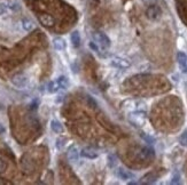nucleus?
<instances>
[{
    "mask_svg": "<svg viewBox=\"0 0 187 185\" xmlns=\"http://www.w3.org/2000/svg\"><path fill=\"white\" fill-rule=\"evenodd\" d=\"M92 37H93V40L94 42L98 44L101 48L103 49H107L110 47V39L103 33V32L100 31H95L92 33Z\"/></svg>",
    "mask_w": 187,
    "mask_h": 185,
    "instance_id": "f257e3e1",
    "label": "nucleus"
},
{
    "mask_svg": "<svg viewBox=\"0 0 187 185\" xmlns=\"http://www.w3.org/2000/svg\"><path fill=\"white\" fill-rule=\"evenodd\" d=\"M129 120L131 123H133L134 126H142L145 121H146V115L141 111H137V112H132L129 115Z\"/></svg>",
    "mask_w": 187,
    "mask_h": 185,
    "instance_id": "f03ea898",
    "label": "nucleus"
},
{
    "mask_svg": "<svg viewBox=\"0 0 187 185\" xmlns=\"http://www.w3.org/2000/svg\"><path fill=\"white\" fill-rule=\"evenodd\" d=\"M12 83L17 88H26V86L29 85V79L24 74L19 73V74H15L12 78Z\"/></svg>",
    "mask_w": 187,
    "mask_h": 185,
    "instance_id": "7ed1b4c3",
    "label": "nucleus"
},
{
    "mask_svg": "<svg viewBox=\"0 0 187 185\" xmlns=\"http://www.w3.org/2000/svg\"><path fill=\"white\" fill-rule=\"evenodd\" d=\"M177 61L178 65L180 68V71L182 73H187V55L182 51H179L177 54Z\"/></svg>",
    "mask_w": 187,
    "mask_h": 185,
    "instance_id": "20e7f679",
    "label": "nucleus"
},
{
    "mask_svg": "<svg viewBox=\"0 0 187 185\" xmlns=\"http://www.w3.org/2000/svg\"><path fill=\"white\" fill-rule=\"evenodd\" d=\"M111 64L114 66L118 68V69H128V68H130V65H131V63H130L128 59L122 57H114L111 59Z\"/></svg>",
    "mask_w": 187,
    "mask_h": 185,
    "instance_id": "39448f33",
    "label": "nucleus"
},
{
    "mask_svg": "<svg viewBox=\"0 0 187 185\" xmlns=\"http://www.w3.org/2000/svg\"><path fill=\"white\" fill-rule=\"evenodd\" d=\"M146 15H147V17L149 19H157L160 16H161V9H160V7L158 6H150L147 9V12H146Z\"/></svg>",
    "mask_w": 187,
    "mask_h": 185,
    "instance_id": "423d86ee",
    "label": "nucleus"
},
{
    "mask_svg": "<svg viewBox=\"0 0 187 185\" xmlns=\"http://www.w3.org/2000/svg\"><path fill=\"white\" fill-rule=\"evenodd\" d=\"M39 21H40V23H41L43 25L47 26V27L53 26L54 23H55V19H53L51 15H48V14H43V15H40V16H39Z\"/></svg>",
    "mask_w": 187,
    "mask_h": 185,
    "instance_id": "0eeeda50",
    "label": "nucleus"
},
{
    "mask_svg": "<svg viewBox=\"0 0 187 185\" xmlns=\"http://www.w3.org/2000/svg\"><path fill=\"white\" fill-rule=\"evenodd\" d=\"M67 157H68V159L70 160V161H77L78 157H79V151H78L76 145H72V146L69 147Z\"/></svg>",
    "mask_w": 187,
    "mask_h": 185,
    "instance_id": "6e6552de",
    "label": "nucleus"
},
{
    "mask_svg": "<svg viewBox=\"0 0 187 185\" xmlns=\"http://www.w3.org/2000/svg\"><path fill=\"white\" fill-rule=\"evenodd\" d=\"M80 155L84 157V158H87V159H95L98 157V153L92 147H85V149L82 150Z\"/></svg>",
    "mask_w": 187,
    "mask_h": 185,
    "instance_id": "1a4fd4ad",
    "label": "nucleus"
},
{
    "mask_svg": "<svg viewBox=\"0 0 187 185\" xmlns=\"http://www.w3.org/2000/svg\"><path fill=\"white\" fill-rule=\"evenodd\" d=\"M53 46H54V48H55V49H58V51H65V39L61 38V37H56V38H54V40H53Z\"/></svg>",
    "mask_w": 187,
    "mask_h": 185,
    "instance_id": "9d476101",
    "label": "nucleus"
},
{
    "mask_svg": "<svg viewBox=\"0 0 187 185\" xmlns=\"http://www.w3.org/2000/svg\"><path fill=\"white\" fill-rule=\"evenodd\" d=\"M51 128L52 130L54 132V133H56V134H61V133H63L65 132V128L63 126L61 125V122L58 121V120H52L51 121Z\"/></svg>",
    "mask_w": 187,
    "mask_h": 185,
    "instance_id": "9b49d317",
    "label": "nucleus"
},
{
    "mask_svg": "<svg viewBox=\"0 0 187 185\" xmlns=\"http://www.w3.org/2000/svg\"><path fill=\"white\" fill-rule=\"evenodd\" d=\"M117 176L121 179H124V181L133 178V174H131V172H128V170H124L123 168H119V169L117 170Z\"/></svg>",
    "mask_w": 187,
    "mask_h": 185,
    "instance_id": "f8f14e48",
    "label": "nucleus"
},
{
    "mask_svg": "<svg viewBox=\"0 0 187 185\" xmlns=\"http://www.w3.org/2000/svg\"><path fill=\"white\" fill-rule=\"evenodd\" d=\"M71 42H72V46L74 47H79L80 46V36H79V32L78 31H74L71 33Z\"/></svg>",
    "mask_w": 187,
    "mask_h": 185,
    "instance_id": "ddd939ff",
    "label": "nucleus"
},
{
    "mask_svg": "<svg viewBox=\"0 0 187 185\" xmlns=\"http://www.w3.org/2000/svg\"><path fill=\"white\" fill-rule=\"evenodd\" d=\"M60 90V86H59V83L56 80H54V81H50V82L47 83V91L48 93H51V94H54V93H56Z\"/></svg>",
    "mask_w": 187,
    "mask_h": 185,
    "instance_id": "4468645a",
    "label": "nucleus"
},
{
    "mask_svg": "<svg viewBox=\"0 0 187 185\" xmlns=\"http://www.w3.org/2000/svg\"><path fill=\"white\" fill-rule=\"evenodd\" d=\"M56 81H58L59 86H60V89H67V88L69 87V80H68V78L65 77V76L59 77L58 79H56Z\"/></svg>",
    "mask_w": 187,
    "mask_h": 185,
    "instance_id": "2eb2a0df",
    "label": "nucleus"
},
{
    "mask_svg": "<svg viewBox=\"0 0 187 185\" xmlns=\"http://www.w3.org/2000/svg\"><path fill=\"white\" fill-rule=\"evenodd\" d=\"M22 27H23L26 31H31L33 29L32 21H30V19H22Z\"/></svg>",
    "mask_w": 187,
    "mask_h": 185,
    "instance_id": "dca6fc26",
    "label": "nucleus"
},
{
    "mask_svg": "<svg viewBox=\"0 0 187 185\" xmlns=\"http://www.w3.org/2000/svg\"><path fill=\"white\" fill-rule=\"evenodd\" d=\"M65 137H59L58 140H56V149L58 150H62L65 147Z\"/></svg>",
    "mask_w": 187,
    "mask_h": 185,
    "instance_id": "f3484780",
    "label": "nucleus"
},
{
    "mask_svg": "<svg viewBox=\"0 0 187 185\" xmlns=\"http://www.w3.org/2000/svg\"><path fill=\"white\" fill-rule=\"evenodd\" d=\"M179 142L182 146H187V129L180 135V138H179Z\"/></svg>",
    "mask_w": 187,
    "mask_h": 185,
    "instance_id": "a211bd4d",
    "label": "nucleus"
},
{
    "mask_svg": "<svg viewBox=\"0 0 187 185\" xmlns=\"http://www.w3.org/2000/svg\"><path fill=\"white\" fill-rule=\"evenodd\" d=\"M7 167H8V165H7L6 161L2 159V158H0V172H5L7 169Z\"/></svg>",
    "mask_w": 187,
    "mask_h": 185,
    "instance_id": "6ab92c4d",
    "label": "nucleus"
},
{
    "mask_svg": "<svg viewBox=\"0 0 187 185\" xmlns=\"http://www.w3.org/2000/svg\"><path fill=\"white\" fill-rule=\"evenodd\" d=\"M87 103H89V104L91 105V108H97V103H95V101H94L92 97H90V96L87 97Z\"/></svg>",
    "mask_w": 187,
    "mask_h": 185,
    "instance_id": "aec40b11",
    "label": "nucleus"
},
{
    "mask_svg": "<svg viewBox=\"0 0 187 185\" xmlns=\"http://www.w3.org/2000/svg\"><path fill=\"white\" fill-rule=\"evenodd\" d=\"M7 12V6L5 4H0V15H4Z\"/></svg>",
    "mask_w": 187,
    "mask_h": 185,
    "instance_id": "412c9836",
    "label": "nucleus"
},
{
    "mask_svg": "<svg viewBox=\"0 0 187 185\" xmlns=\"http://www.w3.org/2000/svg\"><path fill=\"white\" fill-rule=\"evenodd\" d=\"M90 46H91V48H92V49H94L97 53H99V47H98V44L95 45V42L93 41V42H91L90 44Z\"/></svg>",
    "mask_w": 187,
    "mask_h": 185,
    "instance_id": "4be33fe9",
    "label": "nucleus"
},
{
    "mask_svg": "<svg viewBox=\"0 0 187 185\" xmlns=\"http://www.w3.org/2000/svg\"><path fill=\"white\" fill-rule=\"evenodd\" d=\"M63 98H65V95H59L58 98H56V102L58 103L62 102V101H63Z\"/></svg>",
    "mask_w": 187,
    "mask_h": 185,
    "instance_id": "5701e85b",
    "label": "nucleus"
},
{
    "mask_svg": "<svg viewBox=\"0 0 187 185\" xmlns=\"http://www.w3.org/2000/svg\"><path fill=\"white\" fill-rule=\"evenodd\" d=\"M4 130H5V129H4V127H2V125H0V134L4 133Z\"/></svg>",
    "mask_w": 187,
    "mask_h": 185,
    "instance_id": "b1692460",
    "label": "nucleus"
}]
</instances>
